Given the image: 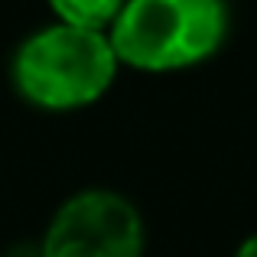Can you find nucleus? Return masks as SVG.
<instances>
[{
    "label": "nucleus",
    "mask_w": 257,
    "mask_h": 257,
    "mask_svg": "<svg viewBox=\"0 0 257 257\" xmlns=\"http://www.w3.org/2000/svg\"><path fill=\"white\" fill-rule=\"evenodd\" d=\"M225 30V0H124L107 39L117 62L144 72H173L208 59Z\"/></svg>",
    "instance_id": "obj_1"
},
{
    "label": "nucleus",
    "mask_w": 257,
    "mask_h": 257,
    "mask_svg": "<svg viewBox=\"0 0 257 257\" xmlns=\"http://www.w3.org/2000/svg\"><path fill=\"white\" fill-rule=\"evenodd\" d=\"M117 56L111 39L98 30L52 26L20 46L13 59V82L30 104L69 111L98 101L111 88Z\"/></svg>",
    "instance_id": "obj_2"
},
{
    "label": "nucleus",
    "mask_w": 257,
    "mask_h": 257,
    "mask_svg": "<svg viewBox=\"0 0 257 257\" xmlns=\"http://www.w3.org/2000/svg\"><path fill=\"white\" fill-rule=\"evenodd\" d=\"M144 221L134 202L107 189L78 192L56 212L39 257H140Z\"/></svg>",
    "instance_id": "obj_3"
},
{
    "label": "nucleus",
    "mask_w": 257,
    "mask_h": 257,
    "mask_svg": "<svg viewBox=\"0 0 257 257\" xmlns=\"http://www.w3.org/2000/svg\"><path fill=\"white\" fill-rule=\"evenodd\" d=\"M49 7L62 17L65 26H82V30H104L117 20L124 0H49Z\"/></svg>",
    "instance_id": "obj_4"
},
{
    "label": "nucleus",
    "mask_w": 257,
    "mask_h": 257,
    "mask_svg": "<svg viewBox=\"0 0 257 257\" xmlns=\"http://www.w3.org/2000/svg\"><path fill=\"white\" fill-rule=\"evenodd\" d=\"M234 257H257V234H254V238H247L244 244L238 247V254H234Z\"/></svg>",
    "instance_id": "obj_5"
}]
</instances>
